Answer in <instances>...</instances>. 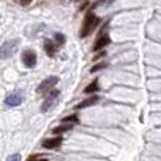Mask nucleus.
Instances as JSON below:
<instances>
[{
  "instance_id": "obj_1",
  "label": "nucleus",
  "mask_w": 161,
  "mask_h": 161,
  "mask_svg": "<svg viewBox=\"0 0 161 161\" xmlns=\"http://www.w3.org/2000/svg\"><path fill=\"white\" fill-rule=\"evenodd\" d=\"M99 24V19L93 13H88L83 20V25L80 28V37H86L95 30V27Z\"/></svg>"
},
{
  "instance_id": "obj_2",
  "label": "nucleus",
  "mask_w": 161,
  "mask_h": 161,
  "mask_svg": "<svg viewBox=\"0 0 161 161\" xmlns=\"http://www.w3.org/2000/svg\"><path fill=\"white\" fill-rule=\"evenodd\" d=\"M20 44V40H8L0 47V59H8L13 57Z\"/></svg>"
},
{
  "instance_id": "obj_3",
  "label": "nucleus",
  "mask_w": 161,
  "mask_h": 161,
  "mask_svg": "<svg viewBox=\"0 0 161 161\" xmlns=\"http://www.w3.org/2000/svg\"><path fill=\"white\" fill-rule=\"evenodd\" d=\"M58 96H59V91H51L50 95L45 97V100L41 105V112H48L50 109H53L54 106L58 103Z\"/></svg>"
},
{
  "instance_id": "obj_4",
  "label": "nucleus",
  "mask_w": 161,
  "mask_h": 161,
  "mask_svg": "<svg viewBox=\"0 0 161 161\" xmlns=\"http://www.w3.org/2000/svg\"><path fill=\"white\" fill-rule=\"evenodd\" d=\"M57 83H58V78H57V76H50V78H47L40 83L38 88H37V92H38V93H45V92L51 91Z\"/></svg>"
},
{
  "instance_id": "obj_5",
  "label": "nucleus",
  "mask_w": 161,
  "mask_h": 161,
  "mask_svg": "<svg viewBox=\"0 0 161 161\" xmlns=\"http://www.w3.org/2000/svg\"><path fill=\"white\" fill-rule=\"evenodd\" d=\"M21 102H23V95H21V92H20V91L13 92V93L8 95V96L6 97V100H4V103L7 106H10V108L20 106V105H21Z\"/></svg>"
},
{
  "instance_id": "obj_6",
  "label": "nucleus",
  "mask_w": 161,
  "mask_h": 161,
  "mask_svg": "<svg viewBox=\"0 0 161 161\" xmlns=\"http://www.w3.org/2000/svg\"><path fill=\"white\" fill-rule=\"evenodd\" d=\"M23 62L27 68H33L37 64V55L33 50H25L23 53Z\"/></svg>"
},
{
  "instance_id": "obj_7",
  "label": "nucleus",
  "mask_w": 161,
  "mask_h": 161,
  "mask_svg": "<svg viewBox=\"0 0 161 161\" xmlns=\"http://www.w3.org/2000/svg\"><path fill=\"white\" fill-rule=\"evenodd\" d=\"M62 144V139L61 137H54V139H48L42 143V147L47 148V150H54V148H58Z\"/></svg>"
},
{
  "instance_id": "obj_8",
  "label": "nucleus",
  "mask_w": 161,
  "mask_h": 161,
  "mask_svg": "<svg viewBox=\"0 0 161 161\" xmlns=\"http://www.w3.org/2000/svg\"><path fill=\"white\" fill-rule=\"evenodd\" d=\"M110 42V38H109V36L108 34H103V36H100L99 38H97V41L95 42V47H93V50L95 51H99V50H102V48H105L106 45Z\"/></svg>"
},
{
  "instance_id": "obj_9",
  "label": "nucleus",
  "mask_w": 161,
  "mask_h": 161,
  "mask_svg": "<svg viewBox=\"0 0 161 161\" xmlns=\"http://www.w3.org/2000/svg\"><path fill=\"white\" fill-rule=\"evenodd\" d=\"M99 102V96H92L89 97V99L83 100V102H80L76 105V109H83V108H89V106L92 105H96V103Z\"/></svg>"
},
{
  "instance_id": "obj_10",
  "label": "nucleus",
  "mask_w": 161,
  "mask_h": 161,
  "mask_svg": "<svg viewBox=\"0 0 161 161\" xmlns=\"http://www.w3.org/2000/svg\"><path fill=\"white\" fill-rule=\"evenodd\" d=\"M44 48H45V53H47L50 57H54V55H55L57 47H55V44H54L53 41H48V40H47V41H45Z\"/></svg>"
},
{
  "instance_id": "obj_11",
  "label": "nucleus",
  "mask_w": 161,
  "mask_h": 161,
  "mask_svg": "<svg viewBox=\"0 0 161 161\" xmlns=\"http://www.w3.org/2000/svg\"><path fill=\"white\" fill-rule=\"evenodd\" d=\"M74 127V125L72 123H67V125H59L58 127H55L54 129V133L55 134H62V133H65V131H68V130H71V129Z\"/></svg>"
},
{
  "instance_id": "obj_12",
  "label": "nucleus",
  "mask_w": 161,
  "mask_h": 161,
  "mask_svg": "<svg viewBox=\"0 0 161 161\" xmlns=\"http://www.w3.org/2000/svg\"><path fill=\"white\" fill-rule=\"evenodd\" d=\"M96 91H97V80H93V82L89 86H86V89H85L86 93H93V92H96Z\"/></svg>"
},
{
  "instance_id": "obj_13",
  "label": "nucleus",
  "mask_w": 161,
  "mask_h": 161,
  "mask_svg": "<svg viewBox=\"0 0 161 161\" xmlns=\"http://www.w3.org/2000/svg\"><path fill=\"white\" fill-rule=\"evenodd\" d=\"M64 123H67V122H74V123H78L79 122V119H78V116L76 114H71V116H68V117H65L64 120H62Z\"/></svg>"
},
{
  "instance_id": "obj_14",
  "label": "nucleus",
  "mask_w": 161,
  "mask_h": 161,
  "mask_svg": "<svg viewBox=\"0 0 161 161\" xmlns=\"http://www.w3.org/2000/svg\"><path fill=\"white\" fill-rule=\"evenodd\" d=\"M55 41L58 42V45H62V44H65V37L62 36V34L57 33V34H55Z\"/></svg>"
},
{
  "instance_id": "obj_15",
  "label": "nucleus",
  "mask_w": 161,
  "mask_h": 161,
  "mask_svg": "<svg viewBox=\"0 0 161 161\" xmlns=\"http://www.w3.org/2000/svg\"><path fill=\"white\" fill-rule=\"evenodd\" d=\"M20 160H21L20 154H11V156L7 157V160H6V161H20Z\"/></svg>"
},
{
  "instance_id": "obj_16",
  "label": "nucleus",
  "mask_w": 161,
  "mask_h": 161,
  "mask_svg": "<svg viewBox=\"0 0 161 161\" xmlns=\"http://www.w3.org/2000/svg\"><path fill=\"white\" fill-rule=\"evenodd\" d=\"M103 67H105V65H103V64L96 65V67H93V68H92V69H91V72H95V71H99V69H102Z\"/></svg>"
},
{
  "instance_id": "obj_17",
  "label": "nucleus",
  "mask_w": 161,
  "mask_h": 161,
  "mask_svg": "<svg viewBox=\"0 0 161 161\" xmlns=\"http://www.w3.org/2000/svg\"><path fill=\"white\" fill-rule=\"evenodd\" d=\"M20 4H21V6H28V4H30V2H20Z\"/></svg>"
},
{
  "instance_id": "obj_18",
  "label": "nucleus",
  "mask_w": 161,
  "mask_h": 161,
  "mask_svg": "<svg viewBox=\"0 0 161 161\" xmlns=\"http://www.w3.org/2000/svg\"><path fill=\"white\" fill-rule=\"evenodd\" d=\"M37 161H48L47 158H41V160H37Z\"/></svg>"
}]
</instances>
